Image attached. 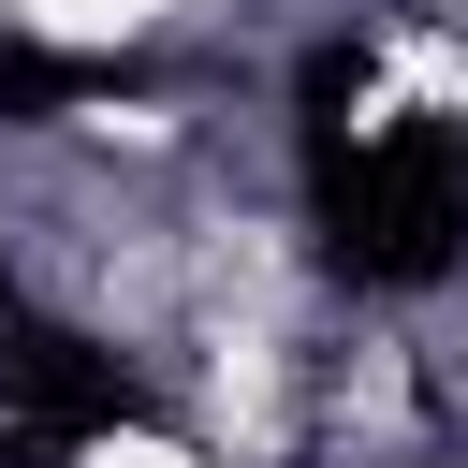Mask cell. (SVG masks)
Returning <instances> with one entry per match:
<instances>
[{"label": "cell", "instance_id": "6da1fadb", "mask_svg": "<svg viewBox=\"0 0 468 468\" xmlns=\"http://www.w3.org/2000/svg\"><path fill=\"white\" fill-rule=\"evenodd\" d=\"M88 468H190V453H176V439H102Z\"/></svg>", "mask_w": 468, "mask_h": 468}]
</instances>
